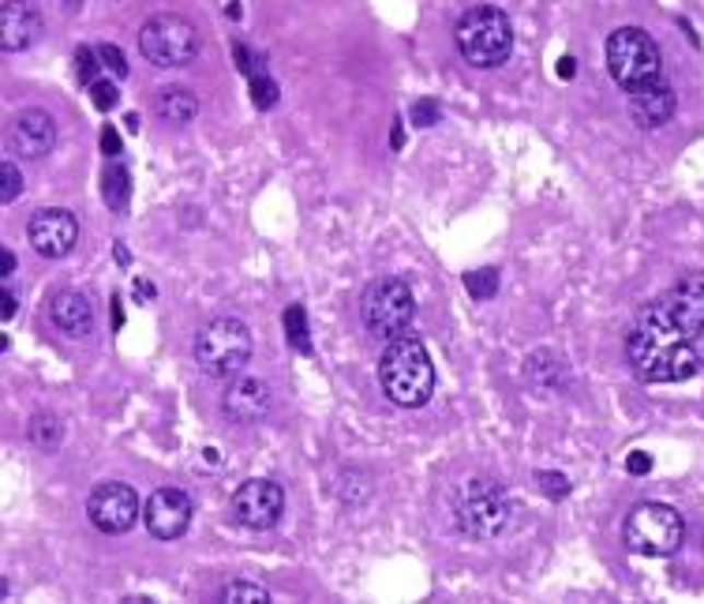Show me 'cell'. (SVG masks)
<instances>
[{
    "label": "cell",
    "instance_id": "obj_33",
    "mask_svg": "<svg viewBox=\"0 0 704 604\" xmlns=\"http://www.w3.org/2000/svg\"><path fill=\"white\" fill-rule=\"evenodd\" d=\"M15 267H20V259H15V252H12V248L0 252V275H4V282L15 275Z\"/></svg>",
    "mask_w": 704,
    "mask_h": 604
},
{
    "label": "cell",
    "instance_id": "obj_34",
    "mask_svg": "<svg viewBox=\"0 0 704 604\" xmlns=\"http://www.w3.org/2000/svg\"><path fill=\"white\" fill-rule=\"evenodd\" d=\"M102 147H105V154H109V158H117L120 154V136H117V131L105 128L102 131Z\"/></svg>",
    "mask_w": 704,
    "mask_h": 604
},
{
    "label": "cell",
    "instance_id": "obj_15",
    "mask_svg": "<svg viewBox=\"0 0 704 604\" xmlns=\"http://www.w3.org/2000/svg\"><path fill=\"white\" fill-rule=\"evenodd\" d=\"M270 406H274V394L255 375H236L222 394V409L236 425H259V420L270 417Z\"/></svg>",
    "mask_w": 704,
    "mask_h": 604
},
{
    "label": "cell",
    "instance_id": "obj_35",
    "mask_svg": "<svg viewBox=\"0 0 704 604\" xmlns=\"http://www.w3.org/2000/svg\"><path fill=\"white\" fill-rule=\"evenodd\" d=\"M626 469H630V473H648V469H653V458H648V454H630V458H626Z\"/></svg>",
    "mask_w": 704,
    "mask_h": 604
},
{
    "label": "cell",
    "instance_id": "obj_27",
    "mask_svg": "<svg viewBox=\"0 0 704 604\" xmlns=\"http://www.w3.org/2000/svg\"><path fill=\"white\" fill-rule=\"evenodd\" d=\"M20 191H23V177H20V165L15 162H0V204H15L20 199Z\"/></svg>",
    "mask_w": 704,
    "mask_h": 604
},
{
    "label": "cell",
    "instance_id": "obj_12",
    "mask_svg": "<svg viewBox=\"0 0 704 604\" xmlns=\"http://www.w3.org/2000/svg\"><path fill=\"white\" fill-rule=\"evenodd\" d=\"M26 241H31V248L38 252V256H46V259L68 256V252L75 248V241H79L75 214H72V210H64V207L38 210V214L26 222Z\"/></svg>",
    "mask_w": 704,
    "mask_h": 604
},
{
    "label": "cell",
    "instance_id": "obj_1",
    "mask_svg": "<svg viewBox=\"0 0 704 604\" xmlns=\"http://www.w3.org/2000/svg\"><path fill=\"white\" fill-rule=\"evenodd\" d=\"M626 361L645 383H685L704 372V270L679 278L633 315Z\"/></svg>",
    "mask_w": 704,
    "mask_h": 604
},
{
    "label": "cell",
    "instance_id": "obj_21",
    "mask_svg": "<svg viewBox=\"0 0 704 604\" xmlns=\"http://www.w3.org/2000/svg\"><path fill=\"white\" fill-rule=\"evenodd\" d=\"M26 435H31V443L38 446V451H57L60 440H64V425H60L57 414H34Z\"/></svg>",
    "mask_w": 704,
    "mask_h": 604
},
{
    "label": "cell",
    "instance_id": "obj_4",
    "mask_svg": "<svg viewBox=\"0 0 704 604\" xmlns=\"http://www.w3.org/2000/svg\"><path fill=\"white\" fill-rule=\"evenodd\" d=\"M603 60H607V72H611V79L626 94L656 83V79H664V57H659V46L653 42V34L641 31V26H619V31L607 38Z\"/></svg>",
    "mask_w": 704,
    "mask_h": 604
},
{
    "label": "cell",
    "instance_id": "obj_6",
    "mask_svg": "<svg viewBox=\"0 0 704 604\" xmlns=\"http://www.w3.org/2000/svg\"><path fill=\"white\" fill-rule=\"evenodd\" d=\"M196 361L210 380H236L251 361V330L233 315L202 323L196 335Z\"/></svg>",
    "mask_w": 704,
    "mask_h": 604
},
{
    "label": "cell",
    "instance_id": "obj_14",
    "mask_svg": "<svg viewBox=\"0 0 704 604\" xmlns=\"http://www.w3.org/2000/svg\"><path fill=\"white\" fill-rule=\"evenodd\" d=\"M57 143V125L46 109H23L20 117L12 120V131H8V147L15 154L26 158V162H38L46 158Z\"/></svg>",
    "mask_w": 704,
    "mask_h": 604
},
{
    "label": "cell",
    "instance_id": "obj_18",
    "mask_svg": "<svg viewBox=\"0 0 704 604\" xmlns=\"http://www.w3.org/2000/svg\"><path fill=\"white\" fill-rule=\"evenodd\" d=\"M49 320H52V327L64 330V335H72V338H86L94 330L91 301H86L83 293H75V289H57V293H52Z\"/></svg>",
    "mask_w": 704,
    "mask_h": 604
},
{
    "label": "cell",
    "instance_id": "obj_16",
    "mask_svg": "<svg viewBox=\"0 0 704 604\" xmlns=\"http://www.w3.org/2000/svg\"><path fill=\"white\" fill-rule=\"evenodd\" d=\"M42 15L31 0H4L0 8V46L4 53H23L38 42Z\"/></svg>",
    "mask_w": 704,
    "mask_h": 604
},
{
    "label": "cell",
    "instance_id": "obj_10",
    "mask_svg": "<svg viewBox=\"0 0 704 604\" xmlns=\"http://www.w3.org/2000/svg\"><path fill=\"white\" fill-rule=\"evenodd\" d=\"M139 514H143V507H139L136 488L120 485V480H105L86 499V519L102 533H128L139 522Z\"/></svg>",
    "mask_w": 704,
    "mask_h": 604
},
{
    "label": "cell",
    "instance_id": "obj_32",
    "mask_svg": "<svg viewBox=\"0 0 704 604\" xmlns=\"http://www.w3.org/2000/svg\"><path fill=\"white\" fill-rule=\"evenodd\" d=\"M412 125H420V128L438 125V105L435 102H416L412 105Z\"/></svg>",
    "mask_w": 704,
    "mask_h": 604
},
{
    "label": "cell",
    "instance_id": "obj_29",
    "mask_svg": "<svg viewBox=\"0 0 704 604\" xmlns=\"http://www.w3.org/2000/svg\"><path fill=\"white\" fill-rule=\"evenodd\" d=\"M91 98L105 113V109H113V105L120 102V91H117V83H113V79H98V83L91 86Z\"/></svg>",
    "mask_w": 704,
    "mask_h": 604
},
{
    "label": "cell",
    "instance_id": "obj_26",
    "mask_svg": "<svg viewBox=\"0 0 704 604\" xmlns=\"http://www.w3.org/2000/svg\"><path fill=\"white\" fill-rule=\"evenodd\" d=\"M248 91H251L255 109H270V105L278 102V83H274V79H270L267 72L248 76Z\"/></svg>",
    "mask_w": 704,
    "mask_h": 604
},
{
    "label": "cell",
    "instance_id": "obj_30",
    "mask_svg": "<svg viewBox=\"0 0 704 604\" xmlns=\"http://www.w3.org/2000/svg\"><path fill=\"white\" fill-rule=\"evenodd\" d=\"M98 57H102V68H109L113 76H128V60H125V53H120L117 46H109V42H105V46H98Z\"/></svg>",
    "mask_w": 704,
    "mask_h": 604
},
{
    "label": "cell",
    "instance_id": "obj_22",
    "mask_svg": "<svg viewBox=\"0 0 704 604\" xmlns=\"http://www.w3.org/2000/svg\"><path fill=\"white\" fill-rule=\"evenodd\" d=\"M528 380H536V375H543L540 383H536V391L548 394V391H559L562 387V361L554 353H532L528 357V368H525Z\"/></svg>",
    "mask_w": 704,
    "mask_h": 604
},
{
    "label": "cell",
    "instance_id": "obj_19",
    "mask_svg": "<svg viewBox=\"0 0 704 604\" xmlns=\"http://www.w3.org/2000/svg\"><path fill=\"white\" fill-rule=\"evenodd\" d=\"M154 109L162 120H169V125H188V120H196L199 113V98L188 91V86H162L154 98Z\"/></svg>",
    "mask_w": 704,
    "mask_h": 604
},
{
    "label": "cell",
    "instance_id": "obj_3",
    "mask_svg": "<svg viewBox=\"0 0 704 604\" xmlns=\"http://www.w3.org/2000/svg\"><path fill=\"white\" fill-rule=\"evenodd\" d=\"M514 519L506 488L495 477H469L454 488V522L465 537L491 541Z\"/></svg>",
    "mask_w": 704,
    "mask_h": 604
},
{
    "label": "cell",
    "instance_id": "obj_23",
    "mask_svg": "<svg viewBox=\"0 0 704 604\" xmlns=\"http://www.w3.org/2000/svg\"><path fill=\"white\" fill-rule=\"evenodd\" d=\"M218 601H225V604H267L270 590H267V585H259V582H244V578H240V582L222 585Z\"/></svg>",
    "mask_w": 704,
    "mask_h": 604
},
{
    "label": "cell",
    "instance_id": "obj_28",
    "mask_svg": "<svg viewBox=\"0 0 704 604\" xmlns=\"http://www.w3.org/2000/svg\"><path fill=\"white\" fill-rule=\"evenodd\" d=\"M465 286H469V293L477 297V301H488V297H495L498 289V275L495 270H472V275H465Z\"/></svg>",
    "mask_w": 704,
    "mask_h": 604
},
{
    "label": "cell",
    "instance_id": "obj_38",
    "mask_svg": "<svg viewBox=\"0 0 704 604\" xmlns=\"http://www.w3.org/2000/svg\"><path fill=\"white\" fill-rule=\"evenodd\" d=\"M401 139H404L401 125H394V131H390V143H394V151H398V147H401Z\"/></svg>",
    "mask_w": 704,
    "mask_h": 604
},
{
    "label": "cell",
    "instance_id": "obj_25",
    "mask_svg": "<svg viewBox=\"0 0 704 604\" xmlns=\"http://www.w3.org/2000/svg\"><path fill=\"white\" fill-rule=\"evenodd\" d=\"M98 72H102V57H98V49H91V46H79L75 49V79L83 86H94L98 83Z\"/></svg>",
    "mask_w": 704,
    "mask_h": 604
},
{
    "label": "cell",
    "instance_id": "obj_36",
    "mask_svg": "<svg viewBox=\"0 0 704 604\" xmlns=\"http://www.w3.org/2000/svg\"><path fill=\"white\" fill-rule=\"evenodd\" d=\"M15 312H20V293L4 286V320H12Z\"/></svg>",
    "mask_w": 704,
    "mask_h": 604
},
{
    "label": "cell",
    "instance_id": "obj_20",
    "mask_svg": "<svg viewBox=\"0 0 704 604\" xmlns=\"http://www.w3.org/2000/svg\"><path fill=\"white\" fill-rule=\"evenodd\" d=\"M102 199H105V207H109L113 214H125V210H128V204H131V173L125 170V165L113 162L109 170L102 173Z\"/></svg>",
    "mask_w": 704,
    "mask_h": 604
},
{
    "label": "cell",
    "instance_id": "obj_11",
    "mask_svg": "<svg viewBox=\"0 0 704 604\" xmlns=\"http://www.w3.org/2000/svg\"><path fill=\"white\" fill-rule=\"evenodd\" d=\"M285 514V492L278 480H244L233 492V519L244 530H270Z\"/></svg>",
    "mask_w": 704,
    "mask_h": 604
},
{
    "label": "cell",
    "instance_id": "obj_9",
    "mask_svg": "<svg viewBox=\"0 0 704 604\" xmlns=\"http://www.w3.org/2000/svg\"><path fill=\"white\" fill-rule=\"evenodd\" d=\"M139 49L154 68H184L199 57V31L184 15L157 12L139 31Z\"/></svg>",
    "mask_w": 704,
    "mask_h": 604
},
{
    "label": "cell",
    "instance_id": "obj_5",
    "mask_svg": "<svg viewBox=\"0 0 704 604\" xmlns=\"http://www.w3.org/2000/svg\"><path fill=\"white\" fill-rule=\"evenodd\" d=\"M454 38H457V53H461V60L469 68H498L506 65L509 49H514V26H509L506 12L483 4L461 15Z\"/></svg>",
    "mask_w": 704,
    "mask_h": 604
},
{
    "label": "cell",
    "instance_id": "obj_7",
    "mask_svg": "<svg viewBox=\"0 0 704 604\" xmlns=\"http://www.w3.org/2000/svg\"><path fill=\"white\" fill-rule=\"evenodd\" d=\"M412 315H416V297L401 278H375L364 289V301H360V320L364 330L378 341H394L409 330Z\"/></svg>",
    "mask_w": 704,
    "mask_h": 604
},
{
    "label": "cell",
    "instance_id": "obj_13",
    "mask_svg": "<svg viewBox=\"0 0 704 604\" xmlns=\"http://www.w3.org/2000/svg\"><path fill=\"white\" fill-rule=\"evenodd\" d=\"M143 519L151 537L157 541H176L180 533H188L191 525V499L180 492V488H157V492L146 499Z\"/></svg>",
    "mask_w": 704,
    "mask_h": 604
},
{
    "label": "cell",
    "instance_id": "obj_31",
    "mask_svg": "<svg viewBox=\"0 0 704 604\" xmlns=\"http://www.w3.org/2000/svg\"><path fill=\"white\" fill-rule=\"evenodd\" d=\"M540 485H543V492L554 496V499L570 496V480L562 477V473H540Z\"/></svg>",
    "mask_w": 704,
    "mask_h": 604
},
{
    "label": "cell",
    "instance_id": "obj_24",
    "mask_svg": "<svg viewBox=\"0 0 704 604\" xmlns=\"http://www.w3.org/2000/svg\"><path fill=\"white\" fill-rule=\"evenodd\" d=\"M285 335L293 341V349H301V353H312V338H307V315L301 304H293V309L285 312Z\"/></svg>",
    "mask_w": 704,
    "mask_h": 604
},
{
    "label": "cell",
    "instance_id": "obj_37",
    "mask_svg": "<svg viewBox=\"0 0 704 604\" xmlns=\"http://www.w3.org/2000/svg\"><path fill=\"white\" fill-rule=\"evenodd\" d=\"M574 68H577V65H574V57H562V60H559V76H562V79L574 76Z\"/></svg>",
    "mask_w": 704,
    "mask_h": 604
},
{
    "label": "cell",
    "instance_id": "obj_2",
    "mask_svg": "<svg viewBox=\"0 0 704 604\" xmlns=\"http://www.w3.org/2000/svg\"><path fill=\"white\" fill-rule=\"evenodd\" d=\"M378 383L394 406L420 409L435 391V368H431L427 346L420 338H394L378 361Z\"/></svg>",
    "mask_w": 704,
    "mask_h": 604
},
{
    "label": "cell",
    "instance_id": "obj_17",
    "mask_svg": "<svg viewBox=\"0 0 704 604\" xmlns=\"http://www.w3.org/2000/svg\"><path fill=\"white\" fill-rule=\"evenodd\" d=\"M626 98H630L633 120H637L641 128H664L667 120L674 117V109H679V98H674L667 79H656V83L641 86V91L626 94Z\"/></svg>",
    "mask_w": 704,
    "mask_h": 604
},
{
    "label": "cell",
    "instance_id": "obj_8",
    "mask_svg": "<svg viewBox=\"0 0 704 604\" xmlns=\"http://www.w3.org/2000/svg\"><path fill=\"white\" fill-rule=\"evenodd\" d=\"M626 548L648 559H664L674 556L682 548L685 537V522L674 507L667 503H637L626 514Z\"/></svg>",
    "mask_w": 704,
    "mask_h": 604
}]
</instances>
